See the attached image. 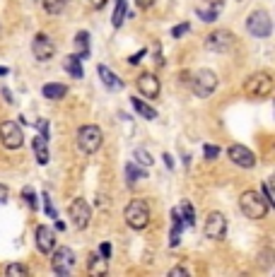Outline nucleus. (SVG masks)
<instances>
[{
    "mask_svg": "<svg viewBox=\"0 0 275 277\" xmlns=\"http://www.w3.org/2000/svg\"><path fill=\"white\" fill-rule=\"evenodd\" d=\"M220 157V147H215V145H205V159L210 162V159H217Z\"/></svg>",
    "mask_w": 275,
    "mask_h": 277,
    "instance_id": "33",
    "label": "nucleus"
},
{
    "mask_svg": "<svg viewBox=\"0 0 275 277\" xmlns=\"http://www.w3.org/2000/svg\"><path fill=\"white\" fill-rule=\"evenodd\" d=\"M164 162H167V166H169V169H174V162H172V157H169V154H164Z\"/></svg>",
    "mask_w": 275,
    "mask_h": 277,
    "instance_id": "43",
    "label": "nucleus"
},
{
    "mask_svg": "<svg viewBox=\"0 0 275 277\" xmlns=\"http://www.w3.org/2000/svg\"><path fill=\"white\" fill-rule=\"evenodd\" d=\"M186 32H189V24H186V22H184V24H179V27H174V29H172V34H174V36H176V39H179V36H184V34H186Z\"/></svg>",
    "mask_w": 275,
    "mask_h": 277,
    "instance_id": "34",
    "label": "nucleus"
},
{
    "mask_svg": "<svg viewBox=\"0 0 275 277\" xmlns=\"http://www.w3.org/2000/svg\"><path fill=\"white\" fill-rule=\"evenodd\" d=\"M44 205H46V212L56 220V212H53V207H51V203H48V195H44Z\"/></svg>",
    "mask_w": 275,
    "mask_h": 277,
    "instance_id": "41",
    "label": "nucleus"
},
{
    "mask_svg": "<svg viewBox=\"0 0 275 277\" xmlns=\"http://www.w3.org/2000/svg\"><path fill=\"white\" fill-rule=\"evenodd\" d=\"M142 55H145V51H140V53H135V55H133V58H131V63H138V61H140Z\"/></svg>",
    "mask_w": 275,
    "mask_h": 277,
    "instance_id": "42",
    "label": "nucleus"
},
{
    "mask_svg": "<svg viewBox=\"0 0 275 277\" xmlns=\"http://www.w3.org/2000/svg\"><path fill=\"white\" fill-rule=\"evenodd\" d=\"M227 234V220L222 212H210L208 220H205V236L212 239V241H220Z\"/></svg>",
    "mask_w": 275,
    "mask_h": 277,
    "instance_id": "11",
    "label": "nucleus"
},
{
    "mask_svg": "<svg viewBox=\"0 0 275 277\" xmlns=\"http://www.w3.org/2000/svg\"><path fill=\"white\" fill-rule=\"evenodd\" d=\"M102 143H104V135L97 126H82L78 130V147L85 154H95V152L102 150Z\"/></svg>",
    "mask_w": 275,
    "mask_h": 277,
    "instance_id": "5",
    "label": "nucleus"
},
{
    "mask_svg": "<svg viewBox=\"0 0 275 277\" xmlns=\"http://www.w3.org/2000/svg\"><path fill=\"white\" fill-rule=\"evenodd\" d=\"M22 198L27 200V205L32 207V210H36V198H34V190L32 188H24L22 190Z\"/></svg>",
    "mask_w": 275,
    "mask_h": 277,
    "instance_id": "31",
    "label": "nucleus"
},
{
    "mask_svg": "<svg viewBox=\"0 0 275 277\" xmlns=\"http://www.w3.org/2000/svg\"><path fill=\"white\" fill-rule=\"evenodd\" d=\"M123 220H126V224L131 227V229L140 231L145 229L150 224V207L145 200H131L126 205V210H123Z\"/></svg>",
    "mask_w": 275,
    "mask_h": 277,
    "instance_id": "3",
    "label": "nucleus"
},
{
    "mask_svg": "<svg viewBox=\"0 0 275 277\" xmlns=\"http://www.w3.org/2000/svg\"><path fill=\"white\" fill-rule=\"evenodd\" d=\"M63 68L68 70V75L70 77H82V61H80V55H68L63 61Z\"/></svg>",
    "mask_w": 275,
    "mask_h": 277,
    "instance_id": "20",
    "label": "nucleus"
},
{
    "mask_svg": "<svg viewBox=\"0 0 275 277\" xmlns=\"http://www.w3.org/2000/svg\"><path fill=\"white\" fill-rule=\"evenodd\" d=\"M140 179H145V171H140L138 166L131 162V164H126V181L128 186H135V183L140 181Z\"/></svg>",
    "mask_w": 275,
    "mask_h": 277,
    "instance_id": "24",
    "label": "nucleus"
},
{
    "mask_svg": "<svg viewBox=\"0 0 275 277\" xmlns=\"http://www.w3.org/2000/svg\"><path fill=\"white\" fill-rule=\"evenodd\" d=\"M65 3L68 0H44V10H46L48 15H61L65 10Z\"/></svg>",
    "mask_w": 275,
    "mask_h": 277,
    "instance_id": "25",
    "label": "nucleus"
},
{
    "mask_svg": "<svg viewBox=\"0 0 275 277\" xmlns=\"http://www.w3.org/2000/svg\"><path fill=\"white\" fill-rule=\"evenodd\" d=\"M36 248H39L41 253H51L56 248V231L51 229V227H36Z\"/></svg>",
    "mask_w": 275,
    "mask_h": 277,
    "instance_id": "15",
    "label": "nucleus"
},
{
    "mask_svg": "<svg viewBox=\"0 0 275 277\" xmlns=\"http://www.w3.org/2000/svg\"><path fill=\"white\" fill-rule=\"evenodd\" d=\"M32 53L36 61H51L56 55V44L48 39L46 34H36V39L32 44Z\"/></svg>",
    "mask_w": 275,
    "mask_h": 277,
    "instance_id": "13",
    "label": "nucleus"
},
{
    "mask_svg": "<svg viewBox=\"0 0 275 277\" xmlns=\"http://www.w3.org/2000/svg\"><path fill=\"white\" fill-rule=\"evenodd\" d=\"M181 210H184V217H181V220L186 222L189 227H193V224H196V217H193V207H191V203H184Z\"/></svg>",
    "mask_w": 275,
    "mask_h": 277,
    "instance_id": "28",
    "label": "nucleus"
},
{
    "mask_svg": "<svg viewBox=\"0 0 275 277\" xmlns=\"http://www.w3.org/2000/svg\"><path fill=\"white\" fill-rule=\"evenodd\" d=\"M169 275H172V277H186V275H189V270H186V268H174Z\"/></svg>",
    "mask_w": 275,
    "mask_h": 277,
    "instance_id": "36",
    "label": "nucleus"
},
{
    "mask_svg": "<svg viewBox=\"0 0 275 277\" xmlns=\"http://www.w3.org/2000/svg\"><path fill=\"white\" fill-rule=\"evenodd\" d=\"M89 5H92L95 10H102L104 5H106V0H89Z\"/></svg>",
    "mask_w": 275,
    "mask_h": 277,
    "instance_id": "40",
    "label": "nucleus"
},
{
    "mask_svg": "<svg viewBox=\"0 0 275 277\" xmlns=\"http://www.w3.org/2000/svg\"><path fill=\"white\" fill-rule=\"evenodd\" d=\"M205 46H208V51H212V53H227V51H232V48L236 46V36L229 29H215V32L205 39Z\"/></svg>",
    "mask_w": 275,
    "mask_h": 277,
    "instance_id": "7",
    "label": "nucleus"
},
{
    "mask_svg": "<svg viewBox=\"0 0 275 277\" xmlns=\"http://www.w3.org/2000/svg\"><path fill=\"white\" fill-rule=\"evenodd\" d=\"M41 94L46 96V99H63V96L68 94V87L61 85V82H48V85H44Z\"/></svg>",
    "mask_w": 275,
    "mask_h": 277,
    "instance_id": "18",
    "label": "nucleus"
},
{
    "mask_svg": "<svg viewBox=\"0 0 275 277\" xmlns=\"http://www.w3.org/2000/svg\"><path fill=\"white\" fill-rule=\"evenodd\" d=\"M0 75H8V68H0Z\"/></svg>",
    "mask_w": 275,
    "mask_h": 277,
    "instance_id": "44",
    "label": "nucleus"
},
{
    "mask_svg": "<svg viewBox=\"0 0 275 277\" xmlns=\"http://www.w3.org/2000/svg\"><path fill=\"white\" fill-rule=\"evenodd\" d=\"M135 85L140 89V94L148 96V99H155V96H159V92H162V85H159V80L155 77L152 72H142Z\"/></svg>",
    "mask_w": 275,
    "mask_h": 277,
    "instance_id": "14",
    "label": "nucleus"
},
{
    "mask_svg": "<svg viewBox=\"0 0 275 277\" xmlns=\"http://www.w3.org/2000/svg\"><path fill=\"white\" fill-rule=\"evenodd\" d=\"M131 104H133V109L140 113L142 118H148V121H155V118H157V111L152 109V106H148L145 102H140L138 96H133V99H131Z\"/></svg>",
    "mask_w": 275,
    "mask_h": 277,
    "instance_id": "22",
    "label": "nucleus"
},
{
    "mask_svg": "<svg viewBox=\"0 0 275 277\" xmlns=\"http://www.w3.org/2000/svg\"><path fill=\"white\" fill-rule=\"evenodd\" d=\"M34 145V154H36V162L39 164H48V147H46V137L39 135V137H34L32 140Z\"/></svg>",
    "mask_w": 275,
    "mask_h": 277,
    "instance_id": "19",
    "label": "nucleus"
},
{
    "mask_svg": "<svg viewBox=\"0 0 275 277\" xmlns=\"http://www.w3.org/2000/svg\"><path fill=\"white\" fill-rule=\"evenodd\" d=\"M135 3H138L142 10H148V8H152V5H155V0H135Z\"/></svg>",
    "mask_w": 275,
    "mask_h": 277,
    "instance_id": "39",
    "label": "nucleus"
},
{
    "mask_svg": "<svg viewBox=\"0 0 275 277\" xmlns=\"http://www.w3.org/2000/svg\"><path fill=\"white\" fill-rule=\"evenodd\" d=\"M123 17H126V3H123V0H118V3H116V12H114V17H111L114 27H121Z\"/></svg>",
    "mask_w": 275,
    "mask_h": 277,
    "instance_id": "27",
    "label": "nucleus"
},
{
    "mask_svg": "<svg viewBox=\"0 0 275 277\" xmlns=\"http://www.w3.org/2000/svg\"><path fill=\"white\" fill-rule=\"evenodd\" d=\"M246 29H249V34H253V36L266 39V36H270V32H273V19H270V15H268L266 10H253L251 15H249V19H246Z\"/></svg>",
    "mask_w": 275,
    "mask_h": 277,
    "instance_id": "6",
    "label": "nucleus"
},
{
    "mask_svg": "<svg viewBox=\"0 0 275 277\" xmlns=\"http://www.w3.org/2000/svg\"><path fill=\"white\" fill-rule=\"evenodd\" d=\"M135 159H138V162H140L142 166H150V164H152V157H150V154H148L145 150H140V147L135 150Z\"/></svg>",
    "mask_w": 275,
    "mask_h": 277,
    "instance_id": "30",
    "label": "nucleus"
},
{
    "mask_svg": "<svg viewBox=\"0 0 275 277\" xmlns=\"http://www.w3.org/2000/svg\"><path fill=\"white\" fill-rule=\"evenodd\" d=\"M3 203H8V188L0 183V205H3Z\"/></svg>",
    "mask_w": 275,
    "mask_h": 277,
    "instance_id": "38",
    "label": "nucleus"
},
{
    "mask_svg": "<svg viewBox=\"0 0 275 277\" xmlns=\"http://www.w3.org/2000/svg\"><path fill=\"white\" fill-rule=\"evenodd\" d=\"M68 214H70L72 224H75L78 229H87V227H89V220H92V207L87 205L82 198H75L70 203V210H68Z\"/></svg>",
    "mask_w": 275,
    "mask_h": 277,
    "instance_id": "10",
    "label": "nucleus"
},
{
    "mask_svg": "<svg viewBox=\"0 0 275 277\" xmlns=\"http://www.w3.org/2000/svg\"><path fill=\"white\" fill-rule=\"evenodd\" d=\"M75 44H78V48H82V55H87V44H89V34H87V32H80L78 36H75Z\"/></svg>",
    "mask_w": 275,
    "mask_h": 277,
    "instance_id": "29",
    "label": "nucleus"
},
{
    "mask_svg": "<svg viewBox=\"0 0 275 277\" xmlns=\"http://www.w3.org/2000/svg\"><path fill=\"white\" fill-rule=\"evenodd\" d=\"M273 77H270V72H253L251 77L244 82V92L249 99H266V96L273 94Z\"/></svg>",
    "mask_w": 275,
    "mask_h": 277,
    "instance_id": "2",
    "label": "nucleus"
},
{
    "mask_svg": "<svg viewBox=\"0 0 275 277\" xmlns=\"http://www.w3.org/2000/svg\"><path fill=\"white\" fill-rule=\"evenodd\" d=\"M217 75L212 70H198L191 75V89H193V94L200 96V99H205V96H210L215 89H217Z\"/></svg>",
    "mask_w": 275,
    "mask_h": 277,
    "instance_id": "4",
    "label": "nucleus"
},
{
    "mask_svg": "<svg viewBox=\"0 0 275 277\" xmlns=\"http://www.w3.org/2000/svg\"><path fill=\"white\" fill-rule=\"evenodd\" d=\"M34 126L39 128V133L44 135V137H48V123L46 121H39V123H34Z\"/></svg>",
    "mask_w": 275,
    "mask_h": 277,
    "instance_id": "35",
    "label": "nucleus"
},
{
    "mask_svg": "<svg viewBox=\"0 0 275 277\" xmlns=\"http://www.w3.org/2000/svg\"><path fill=\"white\" fill-rule=\"evenodd\" d=\"M239 207H242V212L249 220H263L268 214V210H270L266 198L261 193H256V190H244L242 198H239Z\"/></svg>",
    "mask_w": 275,
    "mask_h": 277,
    "instance_id": "1",
    "label": "nucleus"
},
{
    "mask_svg": "<svg viewBox=\"0 0 275 277\" xmlns=\"http://www.w3.org/2000/svg\"><path fill=\"white\" fill-rule=\"evenodd\" d=\"M97 72H99L102 82H104V85H106L109 89H123V80L116 77V75H114V72H111L106 65H99V68H97Z\"/></svg>",
    "mask_w": 275,
    "mask_h": 277,
    "instance_id": "17",
    "label": "nucleus"
},
{
    "mask_svg": "<svg viewBox=\"0 0 275 277\" xmlns=\"http://www.w3.org/2000/svg\"><path fill=\"white\" fill-rule=\"evenodd\" d=\"M106 270H109V265H106V258L102 253H89V258H87V272L89 275L102 277L106 275Z\"/></svg>",
    "mask_w": 275,
    "mask_h": 277,
    "instance_id": "16",
    "label": "nucleus"
},
{
    "mask_svg": "<svg viewBox=\"0 0 275 277\" xmlns=\"http://www.w3.org/2000/svg\"><path fill=\"white\" fill-rule=\"evenodd\" d=\"M172 220H174V227H172V239H169V244L176 246L181 239V227H184V222H181V212L174 207L172 210Z\"/></svg>",
    "mask_w": 275,
    "mask_h": 277,
    "instance_id": "23",
    "label": "nucleus"
},
{
    "mask_svg": "<svg viewBox=\"0 0 275 277\" xmlns=\"http://www.w3.org/2000/svg\"><path fill=\"white\" fill-rule=\"evenodd\" d=\"M229 159L234 162L236 166H242V169H253L256 166V154H253L249 147H244V145H232L227 150Z\"/></svg>",
    "mask_w": 275,
    "mask_h": 277,
    "instance_id": "12",
    "label": "nucleus"
},
{
    "mask_svg": "<svg viewBox=\"0 0 275 277\" xmlns=\"http://www.w3.org/2000/svg\"><path fill=\"white\" fill-rule=\"evenodd\" d=\"M263 198H266V203H268L270 207L275 205V200H273V188H270V181L263 183Z\"/></svg>",
    "mask_w": 275,
    "mask_h": 277,
    "instance_id": "32",
    "label": "nucleus"
},
{
    "mask_svg": "<svg viewBox=\"0 0 275 277\" xmlns=\"http://www.w3.org/2000/svg\"><path fill=\"white\" fill-rule=\"evenodd\" d=\"M99 253H102L104 258L109 261V255H111V246H109V244H102V248H99Z\"/></svg>",
    "mask_w": 275,
    "mask_h": 277,
    "instance_id": "37",
    "label": "nucleus"
},
{
    "mask_svg": "<svg viewBox=\"0 0 275 277\" xmlns=\"http://www.w3.org/2000/svg\"><path fill=\"white\" fill-rule=\"evenodd\" d=\"M72 265H75V253H72L68 246H61L53 251V258H51V268H53L56 275H70Z\"/></svg>",
    "mask_w": 275,
    "mask_h": 277,
    "instance_id": "9",
    "label": "nucleus"
},
{
    "mask_svg": "<svg viewBox=\"0 0 275 277\" xmlns=\"http://www.w3.org/2000/svg\"><path fill=\"white\" fill-rule=\"evenodd\" d=\"M0 140H3V145L8 150H20L24 145V133H22V128H20V123H15V121H3L0 123Z\"/></svg>",
    "mask_w": 275,
    "mask_h": 277,
    "instance_id": "8",
    "label": "nucleus"
},
{
    "mask_svg": "<svg viewBox=\"0 0 275 277\" xmlns=\"http://www.w3.org/2000/svg\"><path fill=\"white\" fill-rule=\"evenodd\" d=\"M5 272H8L10 277H27V275H29V268L22 265V263H12V265H8Z\"/></svg>",
    "mask_w": 275,
    "mask_h": 277,
    "instance_id": "26",
    "label": "nucleus"
},
{
    "mask_svg": "<svg viewBox=\"0 0 275 277\" xmlns=\"http://www.w3.org/2000/svg\"><path fill=\"white\" fill-rule=\"evenodd\" d=\"M210 5L208 8H198V15L203 17L205 22H212L215 17L220 15V8H222V0H208Z\"/></svg>",
    "mask_w": 275,
    "mask_h": 277,
    "instance_id": "21",
    "label": "nucleus"
}]
</instances>
